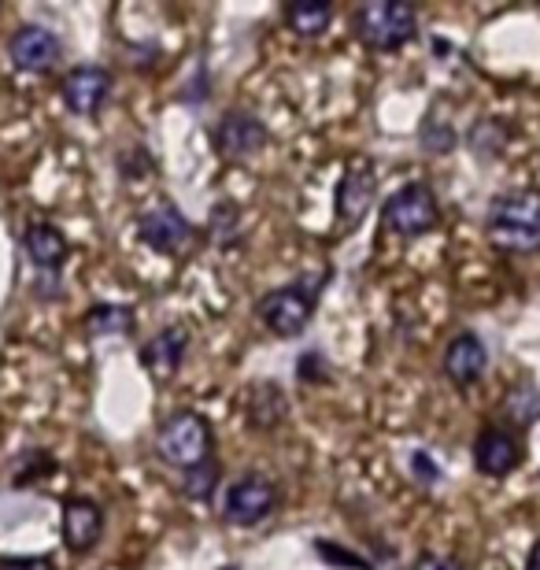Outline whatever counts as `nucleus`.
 I'll list each match as a JSON object with an SVG mask.
<instances>
[{
  "instance_id": "9",
  "label": "nucleus",
  "mask_w": 540,
  "mask_h": 570,
  "mask_svg": "<svg viewBox=\"0 0 540 570\" xmlns=\"http://www.w3.org/2000/svg\"><path fill=\"white\" fill-rule=\"evenodd\" d=\"M474 463H478L481 474L508 478L514 466L522 463V444H519V438H514L511 430L489 426V430H481L478 441H474Z\"/></svg>"
},
{
  "instance_id": "24",
  "label": "nucleus",
  "mask_w": 540,
  "mask_h": 570,
  "mask_svg": "<svg viewBox=\"0 0 540 570\" xmlns=\"http://www.w3.org/2000/svg\"><path fill=\"white\" fill-rule=\"evenodd\" d=\"M415 570H463L459 567L452 556H436V552H426V556H419V563Z\"/></svg>"
},
{
  "instance_id": "12",
  "label": "nucleus",
  "mask_w": 540,
  "mask_h": 570,
  "mask_svg": "<svg viewBox=\"0 0 540 570\" xmlns=\"http://www.w3.org/2000/svg\"><path fill=\"white\" fill-rule=\"evenodd\" d=\"M215 141L226 156L245 159V156H256L259 148L267 145V127H263L256 116H248V111H229V116L218 122Z\"/></svg>"
},
{
  "instance_id": "2",
  "label": "nucleus",
  "mask_w": 540,
  "mask_h": 570,
  "mask_svg": "<svg viewBox=\"0 0 540 570\" xmlns=\"http://www.w3.org/2000/svg\"><path fill=\"white\" fill-rule=\"evenodd\" d=\"M415 8L404 0H371L355 11V33L377 52H393L415 38Z\"/></svg>"
},
{
  "instance_id": "10",
  "label": "nucleus",
  "mask_w": 540,
  "mask_h": 570,
  "mask_svg": "<svg viewBox=\"0 0 540 570\" xmlns=\"http://www.w3.org/2000/svg\"><path fill=\"white\" fill-rule=\"evenodd\" d=\"M108 94H111V75L105 67H75V71L63 78V100H67V108L78 111V116H94V111H100Z\"/></svg>"
},
{
  "instance_id": "1",
  "label": "nucleus",
  "mask_w": 540,
  "mask_h": 570,
  "mask_svg": "<svg viewBox=\"0 0 540 570\" xmlns=\"http://www.w3.org/2000/svg\"><path fill=\"white\" fill-rule=\"evenodd\" d=\"M485 230L503 253H537L540 248V189H511L492 200Z\"/></svg>"
},
{
  "instance_id": "7",
  "label": "nucleus",
  "mask_w": 540,
  "mask_h": 570,
  "mask_svg": "<svg viewBox=\"0 0 540 570\" xmlns=\"http://www.w3.org/2000/svg\"><path fill=\"white\" fill-rule=\"evenodd\" d=\"M137 230H141V242L153 248V253H164V256H175V253H181V248L193 245L189 219L178 208H170V204H156V208H148L141 215V223H137Z\"/></svg>"
},
{
  "instance_id": "28",
  "label": "nucleus",
  "mask_w": 540,
  "mask_h": 570,
  "mask_svg": "<svg viewBox=\"0 0 540 570\" xmlns=\"http://www.w3.org/2000/svg\"><path fill=\"white\" fill-rule=\"evenodd\" d=\"M526 570H540V541L533 544V552H530V563H526Z\"/></svg>"
},
{
  "instance_id": "21",
  "label": "nucleus",
  "mask_w": 540,
  "mask_h": 570,
  "mask_svg": "<svg viewBox=\"0 0 540 570\" xmlns=\"http://www.w3.org/2000/svg\"><path fill=\"white\" fill-rule=\"evenodd\" d=\"M215 489H218V463H212V460L189 466V471L181 474V493L189 500H197V504H208L215 497Z\"/></svg>"
},
{
  "instance_id": "20",
  "label": "nucleus",
  "mask_w": 540,
  "mask_h": 570,
  "mask_svg": "<svg viewBox=\"0 0 540 570\" xmlns=\"http://www.w3.org/2000/svg\"><path fill=\"white\" fill-rule=\"evenodd\" d=\"M503 415H508L514 426L540 423V390L537 385H519V390L503 401Z\"/></svg>"
},
{
  "instance_id": "25",
  "label": "nucleus",
  "mask_w": 540,
  "mask_h": 570,
  "mask_svg": "<svg viewBox=\"0 0 540 570\" xmlns=\"http://www.w3.org/2000/svg\"><path fill=\"white\" fill-rule=\"evenodd\" d=\"M0 570H52V563L49 560H30V556H19V560H4L0 563Z\"/></svg>"
},
{
  "instance_id": "27",
  "label": "nucleus",
  "mask_w": 540,
  "mask_h": 570,
  "mask_svg": "<svg viewBox=\"0 0 540 570\" xmlns=\"http://www.w3.org/2000/svg\"><path fill=\"white\" fill-rule=\"evenodd\" d=\"M315 371H318V352H307V360L296 363V374H301V379H312Z\"/></svg>"
},
{
  "instance_id": "13",
  "label": "nucleus",
  "mask_w": 540,
  "mask_h": 570,
  "mask_svg": "<svg viewBox=\"0 0 540 570\" xmlns=\"http://www.w3.org/2000/svg\"><path fill=\"white\" fill-rule=\"evenodd\" d=\"M186 348H189L186 326H167L141 348V363L153 379H170L181 367V360H186Z\"/></svg>"
},
{
  "instance_id": "6",
  "label": "nucleus",
  "mask_w": 540,
  "mask_h": 570,
  "mask_svg": "<svg viewBox=\"0 0 540 570\" xmlns=\"http://www.w3.org/2000/svg\"><path fill=\"white\" fill-rule=\"evenodd\" d=\"M274 504H278V489H274L271 478L245 474L226 489L223 519L229 522V527H256V522H263L271 515Z\"/></svg>"
},
{
  "instance_id": "18",
  "label": "nucleus",
  "mask_w": 540,
  "mask_h": 570,
  "mask_svg": "<svg viewBox=\"0 0 540 570\" xmlns=\"http://www.w3.org/2000/svg\"><path fill=\"white\" fill-rule=\"evenodd\" d=\"M285 415V396L274 390V382H259L248 396V423L256 430H274Z\"/></svg>"
},
{
  "instance_id": "15",
  "label": "nucleus",
  "mask_w": 540,
  "mask_h": 570,
  "mask_svg": "<svg viewBox=\"0 0 540 570\" xmlns=\"http://www.w3.org/2000/svg\"><path fill=\"white\" fill-rule=\"evenodd\" d=\"M485 367H489L485 345H481V337H474V334H459L444 352V374L455 385L478 382L481 374H485Z\"/></svg>"
},
{
  "instance_id": "8",
  "label": "nucleus",
  "mask_w": 540,
  "mask_h": 570,
  "mask_svg": "<svg viewBox=\"0 0 540 570\" xmlns=\"http://www.w3.org/2000/svg\"><path fill=\"white\" fill-rule=\"evenodd\" d=\"M8 52L19 71L45 75V71H52L56 60H60V38H56L49 27H22L11 33Z\"/></svg>"
},
{
  "instance_id": "5",
  "label": "nucleus",
  "mask_w": 540,
  "mask_h": 570,
  "mask_svg": "<svg viewBox=\"0 0 540 570\" xmlns=\"http://www.w3.org/2000/svg\"><path fill=\"white\" fill-rule=\"evenodd\" d=\"M315 312V285H282V289L267 293L259 301L263 326L274 330L278 337H296L307 326V318Z\"/></svg>"
},
{
  "instance_id": "17",
  "label": "nucleus",
  "mask_w": 540,
  "mask_h": 570,
  "mask_svg": "<svg viewBox=\"0 0 540 570\" xmlns=\"http://www.w3.org/2000/svg\"><path fill=\"white\" fill-rule=\"evenodd\" d=\"M282 16L289 22L293 33H301V38H318V33L333 22V4H326V0H289Z\"/></svg>"
},
{
  "instance_id": "23",
  "label": "nucleus",
  "mask_w": 540,
  "mask_h": 570,
  "mask_svg": "<svg viewBox=\"0 0 540 570\" xmlns=\"http://www.w3.org/2000/svg\"><path fill=\"white\" fill-rule=\"evenodd\" d=\"M212 234L218 237V245H229V242H234V237H237V226H234V208H229V204H218V208H215Z\"/></svg>"
},
{
  "instance_id": "22",
  "label": "nucleus",
  "mask_w": 540,
  "mask_h": 570,
  "mask_svg": "<svg viewBox=\"0 0 540 570\" xmlns=\"http://www.w3.org/2000/svg\"><path fill=\"white\" fill-rule=\"evenodd\" d=\"M315 552H318V556H326V560H333V567H344V570H371V567H366V563L360 560V556L344 552L341 544L318 541V544H315Z\"/></svg>"
},
{
  "instance_id": "19",
  "label": "nucleus",
  "mask_w": 540,
  "mask_h": 570,
  "mask_svg": "<svg viewBox=\"0 0 540 570\" xmlns=\"http://www.w3.org/2000/svg\"><path fill=\"white\" fill-rule=\"evenodd\" d=\"M86 330L94 337H108V334H126L134 330V312L122 304H97L94 312L86 315Z\"/></svg>"
},
{
  "instance_id": "26",
  "label": "nucleus",
  "mask_w": 540,
  "mask_h": 570,
  "mask_svg": "<svg viewBox=\"0 0 540 570\" xmlns=\"http://www.w3.org/2000/svg\"><path fill=\"white\" fill-rule=\"evenodd\" d=\"M411 466H415V474H419L426 485H433V482H436V474H441V471H436V466L430 463V455H426V452H419L415 460H411Z\"/></svg>"
},
{
  "instance_id": "16",
  "label": "nucleus",
  "mask_w": 540,
  "mask_h": 570,
  "mask_svg": "<svg viewBox=\"0 0 540 570\" xmlns=\"http://www.w3.org/2000/svg\"><path fill=\"white\" fill-rule=\"evenodd\" d=\"M22 245H27V256L38 264L41 271H56L67 259V237L49 223H33L22 234Z\"/></svg>"
},
{
  "instance_id": "4",
  "label": "nucleus",
  "mask_w": 540,
  "mask_h": 570,
  "mask_svg": "<svg viewBox=\"0 0 540 570\" xmlns=\"http://www.w3.org/2000/svg\"><path fill=\"white\" fill-rule=\"evenodd\" d=\"M441 219V204H436L433 189L422 186V181H411V186L396 189L385 204V226L400 237H419L436 226Z\"/></svg>"
},
{
  "instance_id": "14",
  "label": "nucleus",
  "mask_w": 540,
  "mask_h": 570,
  "mask_svg": "<svg viewBox=\"0 0 540 570\" xmlns=\"http://www.w3.org/2000/svg\"><path fill=\"white\" fill-rule=\"evenodd\" d=\"M374 193H377V178L371 164H352L344 170L341 178V189H337V212L344 223H360L366 208L374 204Z\"/></svg>"
},
{
  "instance_id": "3",
  "label": "nucleus",
  "mask_w": 540,
  "mask_h": 570,
  "mask_svg": "<svg viewBox=\"0 0 540 570\" xmlns=\"http://www.w3.org/2000/svg\"><path fill=\"white\" fill-rule=\"evenodd\" d=\"M156 452H159V460H164V463L189 471V466H197V463L208 460V452H212V426L204 423L197 412L170 415L167 423L159 426V433H156Z\"/></svg>"
},
{
  "instance_id": "11",
  "label": "nucleus",
  "mask_w": 540,
  "mask_h": 570,
  "mask_svg": "<svg viewBox=\"0 0 540 570\" xmlns=\"http://www.w3.org/2000/svg\"><path fill=\"white\" fill-rule=\"evenodd\" d=\"M60 530H63L67 549L89 552L100 541V530H105V511H100L94 500H67L63 515H60Z\"/></svg>"
}]
</instances>
